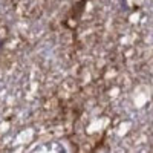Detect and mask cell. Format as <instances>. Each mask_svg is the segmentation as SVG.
<instances>
[{"label":"cell","mask_w":153,"mask_h":153,"mask_svg":"<svg viewBox=\"0 0 153 153\" xmlns=\"http://www.w3.org/2000/svg\"><path fill=\"white\" fill-rule=\"evenodd\" d=\"M32 153H69V150L65 144H61L58 141H51L37 147Z\"/></svg>","instance_id":"1"},{"label":"cell","mask_w":153,"mask_h":153,"mask_svg":"<svg viewBox=\"0 0 153 153\" xmlns=\"http://www.w3.org/2000/svg\"><path fill=\"white\" fill-rule=\"evenodd\" d=\"M2 46H3V40H0V49H2Z\"/></svg>","instance_id":"2"}]
</instances>
